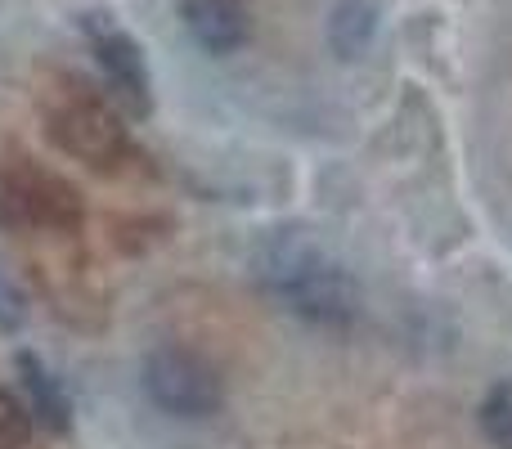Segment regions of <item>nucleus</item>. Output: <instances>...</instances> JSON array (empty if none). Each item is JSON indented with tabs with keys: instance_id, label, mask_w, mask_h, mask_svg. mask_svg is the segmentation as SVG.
<instances>
[{
	"instance_id": "f257e3e1",
	"label": "nucleus",
	"mask_w": 512,
	"mask_h": 449,
	"mask_svg": "<svg viewBox=\"0 0 512 449\" xmlns=\"http://www.w3.org/2000/svg\"><path fill=\"white\" fill-rule=\"evenodd\" d=\"M270 283L288 297V306L297 315L315 319V324H351L360 297H355V283L346 279L337 265H328L306 238H279L265 265Z\"/></svg>"
},
{
	"instance_id": "f03ea898",
	"label": "nucleus",
	"mask_w": 512,
	"mask_h": 449,
	"mask_svg": "<svg viewBox=\"0 0 512 449\" xmlns=\"http://www.w3.org/2000/svg\"><path fill=\"white\" fill-rule=\"evenodd\" d=\"M144 391H149V400L162 414H176V418H207L225 400L221 373L198 351H185V346L149 351V360H144Z\"/></svg>"
},
{
	"instance_id": "7ed1b4c3",
	"label": "nucleus",
	"mask_w": 512,
	"mask_h": 449,
	"mask_svg": "<svg viewBox=\"0 0 512 449\" xmlns=\"http://www.w3.org/2000/svg\"><path fill=\"white\" fill-rule=\"evenodd\" d=\"M45 131L63 153L95 162V167H108L126 153V131L117 122V113L99 95H86V90H68V95L54 99V108L45 113Z\"/></svg>"
},
{
	"instance_id": "20e7f679",
	"label": "nucleus",
	"mask_w": 512,
	"mask_h": 449,
	"mask_svg": "<svg viewBox=\"0 0 512 449\" xmlns=\"http://www.w3.org/2000/svg\"><path fill=\"white\" fill-rule=\"evenodd\" d=\"M0 221L68 229L81 221V203L59 176L32 167V162H18L0 176Z\"/></svg>"
},
{
	"instance_id": "39448f33",
	"label": "nucleus",
	"mask_w": 512,
	"mask_h": 449,
	"mask_svg": "<svg viewBox=\"0 0 512 449\" xmlns=\"http://www.w3.org/2000/svg\"><path fill=\"white\" fill-rule=\"evenodd\" d=\"M90 41H95V59L104 68L108 86L117 90V99L131 113H149V68H144V54L135 45V36H126L113 23H95L90 27Z\"/></svg>"
},
{
	"instance_id": "423d86ee",
	"label": "nucleus",
	"mask_w": 512,
	"mask_h": 449,
	"mask_svg": "<svg viewBox=\"0 0 512 449\" xmlns=\"http://www.w3.org/2000/svg\"><path fill=\"white\" fill-rule=\"evenodd\" d=\"M180 18L189 36L212 54H234L252 32L243 0H180Z\"/></svg>"
},
{
	"instance_id": "0eeeda50",
	"label": "nucleus",
	"mask_w": 512,
	"mask_h": 449,
	"mask_svg": "<svg viewBox=\"0 0 512 449\" xmlns=\"http://www.w3.org/2000/svg\"><path fill=\"white\" fill-rule=\"evenodd\" d=\"M18 369H23V387H27V396H32V409L41 414V423L68 427V396H63L59 382L36 364V355H18Z\"/></svg>"
},
{
	"instance_id": "6e6552de",
	"label": "nucleus",
	"mask_w": 512,
	"mask_h": 449,
	"mask_svg": "<svg viewBox=\"0 0 512 449\" xmlns=\"http://www.w3.org/2000/svg\"><path fill=\"white\" fill-rule=\"evenodd\" d=\"M373 27H378V14H373V5H364V0H346V5H337V14H333L328 41H333L337 54L355 59V54L369 45Z\"/></svg>"
},
{
	"instance_id": "1a4fd4ad",
	"label": "nucleus",
	"mask_w": 512,
	"mask_h": 449,
	"mask_svg": "<svg viewBox=\"0 0 512 449\" xmlns=\"http://www.w3.org/2000/svg\"><path fill=\"white\" fill-rule=\"evenodd\" d=\"M481 427H486V436L499 449H512V378L499 382L486 396V405H481Z\"/></svg>"
},
{
	"instance_id": "9d476101",
	"label": "nucleus",
	"mask_w": 512,
	"mask_h": 449,
	"mask_svg": "<svg viewBox=\"0 0 512 449\" xmlns=\"http://www.w3.org/2000/svg\"><path fill=\"white\" fill-rule=\"evenodd\" d=\"M27 432H32V423H27V409L18 405L9 391H0V449H23L27 445Z\"/></svg>"
},
{
	"instance_id": "9b49d317",
	"label": "nucleus",
	"mask_w": 512,
	"mask_h": 449,
	"mask_svg": "<svg viewBox=\"0 0 512 449\" xmlns=\"http://www.w3.org/2000/svg\"><path fill=\"white\" fill-rule=\"evenodd\" d=\"M23 319H27V306H23V297H18V288L0 274V333H18L23 328Z\"/></svg>"
}]
</instances>
